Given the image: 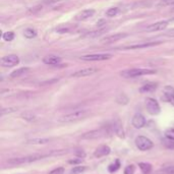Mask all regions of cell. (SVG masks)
<instances>
[{
	"label": "cell",
	"mask_w": 174,
	"mask_h": 174,
	"mask_svg": "<svg viewBox=\"0 0 174 174\" xmlns=\"http://www.w3.org/2000/svg\"><path fill=\"white\" fill-rule=\"evenodd\" d=\"M49 154L47 155H42V154H34V155L25 156V157H18V158H11L6 161L7 164L9 165H21V164H27V163L36 162L38 160H41L43 158L48 157Z\"/></svg>",
	"instance_id": "1"
},
{
	"label": "cell",
	"mask_w": 174,
	"mask_h": 174,
	"mask_svg": "<svg viewBox=\"0 0 174 174\" xmlns=\"http://www.w3.org/2000/svg\"><path fill=\"white\" fill-rule=\"evenodd\" d=\"M88 115H89V111H87V110H78V111H74V112L68 113V114H65L63 115V116L59 117V118H58V121L62 122V123L76 122L86 118Z\"/></svg>",
	"instance_id": "2"
},
{
	"label": "cell",
	"mask_w": 174,
	"mask_h": 174,
	"mask_svg": "<svg viewBox=\"0 0 174 174\" xmlns=\"http://www.w3.org/2000/svg\"><path fill=\"white\" fill-rule=\"evenodd\" d=\"M156 70L154 69H148V68H131L126 69V70L121 71V76L125 78H137L142 76H148V74H155Z\"/></svg>",
	"instance_id": "3"
},
{
	"label": "cell",
	"mask_w": 174,
	"mask_h": 174,
	"mask_svg": "<svg viewBox=\"0 0 174 174\" xmlns=\"http://www.w3.org/2000/svg\"><path fill=\"white\" fill-rule=\"evenodd\" d=\"M112 54H108V53H99V54H89L84 55L80 57V59L84 61H104L112 58Z\"/></svg>",
	"instance_id": "4"
},
{
	"label": "cell",
	"mask_w": 174,
	"mask_h": 174,
	"mask_svg": "<svg viewBox=\"0 0 174 174\" xmlns=\"http://www.w3.org/2000/svg\"><path fill=\"white\" fill-rule=\"evenodd\" d=\"M135 145H137V149L141 151H148L153 148V142L150 139L143 137V135H140L135 139Z\"/></svg>",
	"instance_id": "5"
},
{
	"label": "cell",
	"mask_w": 174,
	"mask_h": 174,
	"mask_svg": "<svg viewBox=\"0 0 174 174\" xmlns=\"http://www.w3.org/2000/svg\"><path fill=\"white\" fill-rule=\"evenodd\" d=\"M18 63H19V57H18L17 55L14 54L4 56L0 60V64L3 67H13L15 65H17Z\"/></svg>",
	"instance_id": "6"
},
{
	"label": "cell",
	"mask_w": 174,
	"mask_h": 174,
	"mask_svg": "<svg viewBox=\"0 0 174 174\" xmlns=\"http://www.w3.org/2000/svg\"><path fill=\"white\" fill-rule=\"evenodd\" d=\"M146 108L148 110V112L151 115H157L160 113L161 108L157 100L153 98H147L146 100Z\"/></svg>",
	"instance_id": "7"
},
{
	"label": "cell",
	"mask_w": 174,
	"mask_h": 174,
	"mask_svg": "<svg viewBox=\"0 0 174 174\" xmlns=\"http://www.w3.org/2000/svg\"><path fill=\"white\" fill-rule=\"evenodd\" d=\"M168 23L169 21H157L155 23H152V25H149L148 27L145 29L147 32H151V33H154V32H159V31H163L165 30L166 27H168Z\"/></svg>",
	"instance_id": "8"
},
{
	"label": "cell",
	"mask_w": 174,
	"mask_h": 174,
	"mask_svg": "<svg viewBox=\"0 0 174 174\" xmlns=\"http://www.w3.org/2000/svg\"><path fill=\"white\" fill-rule=\"evenodd\" d=\"M96 72H98V68H96V67H89V68H84L73 72L71 74V76L72 78H85V76H93Z\"/></svg>",
	"instance_id": "9"
},
{
	"label": "cell",
	"mask_w": 174,
	"mask_h": 174,
	"mask_svg": "<svg viewBox=\"0 0 174 174\" xmlns=\"http://www.w3.org/2000/svg\"><path fill=\"white\" fill-rule=\"evenodd\" d=\"M162 44V42L157 41V42H144V43H140V44H133V45H129V46H125L124 49L125 50H133V49H142V48H149V47H154V46L160 45Z\"/></svg>",
	"instance_id": "10"
},
{
	"label": "cell",
	"mask_w": 174,
	"mask_h": 174,
	"mask_svg": "<svg viewBox=\"0 0 174 174\" xmlns=\"http://www.w3.org/2000/svg\"><path fill=\"white\" fill-rule=\"evenodd\" d=\"M128 35L125 34V33H117V34H113L110 35V36L105 37L104 39H102V43L104 44H111L114 43L116 41H119V40L123 39V38H126Z\"/></svg>",
	"instance_id": "11"
},
{
	"label": "cell",
	"mask_w": 174,
	"mask_h": 174,
	"mask_svg": "<svg viewBox=\"0 0 174 174\" xmlns=\"http://www.w3.org/2000/svg\"><path fill=\"white\" fill-rule=\"evenodd\" d=\"M163 99L166 102H169L174 106V88L171 86H166L164 88V94H163Z\"/></svg>",
	"instance_id": "12"
},
{
	"label": "cell",
	"mask_w": 174,
	"mask_h": 174,
	"mask_svg": "<svg viewBox=\"0 0 174 174\" xmlns=\"http://www.w3.org/2000/svg\"><path fill=\"white\" fill-rule=\"evenodd\" d=\"M103 135H104L103 129H96V130H91L84 133L82 135V140H95V139L101 137Z\"/></svg>",
	"instance_id": "13"
},
{
	"label": "cell",
	"mask_w": 174,
	"mask_h": 174,
	"mask_svg": "<svg viewBox=\"0 0 174 174\" xmlns=\"http://www.w3.org/2000/svg\"><path fill=\"white\" fill-rule=\"evenodd\" d=\"M131 123L135 126V128H142L146 124V118L143 116L141 113H137L135 116L133 117V120H131Z\"/></svg>",
	"instance_id": "14"
},
{
	"label": "cell",
	"mask_w": 174,
	"mask_h": 174,
	"mask_svg": "<svg viewBox=\"0 0 174 174\" xmlns=\"http://www.w3.org/2000/svg\"><path fill=\"white\" fill-rule=\"evenodd\" d=\"M95 14V10L94 9H85V10H82V12L76 15V21H87L89 18H91L92 16H94Z\"/></svg>",
	"instance_id": "15"
},
{
	"label": "cell",
	"mask_w": 174,
	"mask_h": 174,
	"mask_svg": "<svg viewBox=\"0 0 174 174\" xmlns=\"http://www.w3.org/2000/svg\"><path fill=\"white\" fill-rule=\"evenodd\" d=\"M43 62L47 65H57L61 62V57L57 56V55H48L44 57Z\"/></svg>",
	"instance_id": "16"
},
{
	"label": "cell",
	"mask_w": 174,
	"mask_h": 174,
	"mask_svg": "<svg viewBox=\"0 0 174 174\" xmlns=\"http://www.w3.org/2000/svg\"><path fill=\"white\" fill-rule=\"evenodd\" d=\"M110 152H111V150H110V148L108 146H101L95 151L94 156L96 158H101V157L109 155Z\"/></svg>",
	"instance_id": "17"
},
{
	"label": "cell",
	"mask_w": 174,
	"mask_h": 174,
	"mask_svg": "<svg viewBox=\"0 0 174 174\" xmlns=\"http://www.w3.org/2000/svg\"><path fill=\"white\" fill-rule=\"evenodd\" d=\"M112 128H113V130H114L115 135H116L117 137L123 139L124 137V130H123V128H122L121 124L119 123V122H114Z\"/></svg>",
	"instance_id": "18"
},
{
	"label": "cell",
	"mask_w": 174,
	"mask_h": 174,
	"mask_svg": "<svg viewBox=\"0 0 174 174\" xmlns=\"http://www.w3.org/2000/svg\"><path fill=\"white\" fill-rule=\"evenodd\" d=\"M50 139H32L25 142L27 145H45L50 143Z\"/></svg>",
	"instance_id": "19"
},
{
	"label": "cell",
	"mask_w": 174,
	"mask_h": 174,
	"mask_svg": "<svg viewBox=\"0 0 174 174\" xmlns=\"http://www.w3.org/2000/svg\"><path fill=\"white\" fill-rule=\"evenodd\" d=\"M156 88H157V84H154V82H148V84L144 85L143 87H141L140 92L141 93H149V92H153Z\"/></svg>",
	"instance_id": "20"
},
{
	"label": "cell",
	"mask_w": 174,
	"mask_h": 174,
	"mask_svg": "<svg viewBox=\"0 0 174 174\" xmlns=\"http://www.w3.org/2000/svg\"><path fill=\"white\" fill-rule=\"evenodd\" d=\"M27 71H29V68H27V67H21V68H18V69H16V70L12 71L9 76H10L11 78H19V76H21L23 74L27 73Z\"/></svg>",
	"instance_id": "21"
},
{
	"label": "cell",
	"mask_w": 174,
	"mask_h": 174,
	"mask_svg": "<svg viewBox=\"0 0 174 174\" xmlns=\"http://www.w3.org/2000/svg\"><path fill=\"white\" fill-rule=\"evenodd\" d=\"M23 36L27 39H33V38H35L37 36V31L35 29H32V27H27L23 32Z\"/></svg>",
	"instance_id": "22"
},
{
	"label": "cell",
	"mask_w": 174,
	"mask_h": 174,
	"mask_svg": "<svg viewBox=\"0 0 174 174\" xmlns=\"http://www.w3.org/2000/svg\"><path fill=\"white\" fill-rule=\"evenodd\" d=\"M139 167H140V169L142 170V172L144 174H149L152 171V166L149 163H140Z\"/></svg>",
	"instance_id": "23"
},
{
	"label": "cell",
	"mask_w": 174,
	"mask_h": 174,
	"mask_svg": "<svg viewBox=\"0 0 174 174\" xmlns=\"http://www.w3.org/2000/svg\"><path fill=\"white\" fill-rule=\"evenodd\" d=\"M21 118L27 120V121H34V120H36V115L34 113L30 112V111H25V112L21 113Z\"/></svg>",
	"instance_id": "24"
},
{
	"label": "cell",
	"mask_w": 174,
	"mask_h": 174,
	"mask_svg": "<svg viewBox=\"0 0 174 174\" xmlns=\"http://www.w3.org/2000/svg\"><path fill=\"white\" fill-rule=\"evenodd\" d=\"M174 0H160L157 4V7H173Z\"/></svg>",
	"instance_id": "25"
},
{
	"label": "cell",
	"mask_w": 174,
	"mask_h": 174,
	"mask_svg": "<svg viewBox=\"0 0 174 174\" xmlns=\"http://www.w3.org/2000/svg\"><path fill=\"white\" fill-rule=\"evenodd\" d=\"M119 13V8L118 7H110L109 9H107L106 11V15L108 17H113V16H116Z\"/></svg>",
	"instance_id": "26"
},
{
	"label": "cell",
	"mask_w": 174,
	"mask_h": 174,
	"mask_svg": "<svg viewBox=\"0 0 174 174\" xmlns=\"http://www.w3.org/2000/svg\"><path fill=\"white\" fill-rule=\"evenodd\" d=\"M158 174H174V165L166 166L158 171Z\"/></svg>",
	"instance_id": "27"
},
{
	"label": "cell",
	"mask_w": 174,
	"mask_h": 174,
	"mask_svg": "<svg viewBox=\"0 0 174 174\" xmlns=\"http://www.w3.org/2000/svg\"><path fill=\"white\" fill-rule=\"evenodd\" d=\"M17 111V108L16 107H9V108H2L1 111H0V115L1 116H4L5 114H10V113H13Z\"/></svg>",
	"instance_id": "28"
},
{
	"label": "cell",
	"mask_w": 174,
	"mask_h": 174,
	"mask_svg": "<svg viewBox=\"0 0 174 174\" xmlns=\"http://www.w3.org/2000/svg\"><path fill=\"white\" fill-rule=\"evenodd\" d=\"M116 101L117 103L120 104V105H126V104L128 103V98L124 94H120L116 98Z\"/></svg>",
	"instance_id": "29"
},
{
	"label": "cell",
	"mask_w": 174,
	"mask_h": 174,
	"mask_svg": "<svg viewBox=\"0 0 174 174\" xmlns=\"http://www.w3.org/2000/svg\"><path fill=\"white\" fill-rule=\"evenodd\" d=\"M119 167H120V163H119L118 160H116L114 163H112V164H110L109 166H108V170H109V172L113 173V172L117 171V170L119 169Z\"/></svg>",
	"instance_id": "30"
},
{
	"label": "cell",
	"mask_w": 174,
	"mask_h": 174,
	"mask_svg": "<svg viewBox=\"0 0 174 174\" xmlns=\"http://www.w3.org/2000/svg\"><path fill=\"white\" fill-rule=\"evenodd\" d=\"M2 39L6 42H10L14 39V33L13 32H6L3 34Z\"/></svg>",
	"instance_id": "31"
},
{
	"label": "cell",
	"mask_w": 174,
	"mask_h": 174,
	"mask_svg": "<svg viewBox=\"0 0 174 174\" xmlns=\"http://www.w3.org/2000/svg\"><path fill=\"white\" fill-rule=\"evenodd\" d=\"M70 31V27L68 25H60L56 29V32L59 33V34H65V33H69Z\"/></svg>",
	"instance_id": "32"
},
{
	"label": "cell",
	"mask_w": 174,
	"mask_h": 174,
	"mask_svg": "<svg viewBox=\"0 0 174 174\" xmlns=\"http://www.w3.org/2000/svg\"><path fill=\"white\" fill-rule=\"evenodd\" d=\"M104 33V30H100L98 31V32H91L89 33V34H86L85 36H84V38H95V37H98L100 36V35H102Z\"/></svg>",
	"instance_id": "33"
},
{
	"label": "cell",
	"mask_w": 174,
	"mask_h": 174,
	"mask_svg": "<svg viewBox=\"0 0 174 174\" xmlns=\"http://www.w3.org/2000/svg\"><path fill=\"white\" fill-rule=\"evenodd\" d=\"M86 169H87L86 166H78V167H73V169H71L70 173L71 174H78V173L84 172Z\"/></svg>",
	"instance_id": "34"
},
{
	"label": "cell",
	"mask_w": 174,
	"mask_h": 174,
	"mask_svg": "<svg viewBox=\"0 0 174 174\" xmlns=\"http://www.w3.org/2000/svg\"><path fill=\"white\" fill-rule=\"evenodd\" d=\"M67 153V150H54L49 153V156H59V155H64Z\"/></svg>",
	"instance_id": "35"
},
{
	"label": "cell",
	"mask_w": 174,
	"mask_h": 174,
	"mask_svg": "<svg viewBox=\"0 0 174 174\" xmlns=\"http://www.w3.org/2000/svg\"><path fill=\"white\" fill-rule=\"evenodd\" d=\"M165 137L171 141H174V128H170L165 131Z\"/></svg>",
	"instance_id": "36"
},
{
	"label": "cell",
	"mask_w": 174,
	"mask_h": 174,
	"mask_svg": "<svg viewBox=\"0 0 174 174\" xmlns=\"http://www.w3.org/2000/svg\"><path fill=\"white\" fill-rule=\"evenodd\" d=\"M162 142L165 146L167 147V148H169V149H174V141H171V140H169V139L166 137V139L163 140Z\"/></svg>",
	"instance_id": "37"
},
{
	"label": "cell",
	"mask_w": 174,
	"mask_h": 174,
	"mask_svg": "<svg viewBox=\"0 0 174 174\" xmlns=\"http://www.w3.org/2000/svg\"><path fill=\"white\" fill-rule=\"evenodd\" d=\"M135 168L133 165H128L127 167L124 169V174H135Z\"/></svg>",
	"instance_id": "38"
},
{
	"label": "cell",
	"mask_w": 174,
	"mask_h": 174,
	"mask_svg": "<svg viewBox=\"0 0 174 174\" xmlns=\"http://www.w3.org/2000/svg\"><path fill=\"white\" fill-rule=\"evenodd\" d=\"M63 173H64L63 167H58L56 169L52 170L51 172H49V174H63Z\"/></svg>",
	"instance_id": "39"
},
{
	"label": "cell",
	"mask_w": 174,
	"mask_h": 174,
	"mask_svg": "<svg viewBox=\"0 0 174 174\" xmlns=\"http://www.w3.org/2000/svg\"><path fill=\"white\" fill-rule=\"evenodd\" d=\"M76 155L78 156V158H85L86 157V154L85 152L82 151V150H78V151H76Z\"/></svg>",
	"instance_id": "40"
},
{
	"label": "cell",
	"mask_w": 174,
	"mask_h": 174,
	"mask_svg": "<svg viewBox=\"0 0 174 174\" xmlns=\"http://www.w3.org/2000/svg\"><path fill=\"white\" fill-rule=\"evenodd\" d=\"M63 0H43V3L45 4H54V3H58Z\"/></svg>",
	"instance_id": "41"
},
{
	"label": "cell",
	"mask_w": 174,
	"mask_h": 174,
	"mask_svg": "<svg viewBox=\"0 0 174 174\" xmlns=\"http://www.w3.org/2000/svg\"><path fill=\"white\" fill-rule=\"evenodd\" d=\"M58 80V78H53V80H45V82H41L40 84V86H45V85H50V84H53V82H57Z\"/></svg>",
	"instance_id": "42"
},
{
	"label": "cell",
	"mask_w": 174,
	"mask_h": 174,
	"mask_svg": "<svg viewBox=\"0 0 174 174\" xmlns=\"http://www.w3.org/2000/svg\"><path fill=\"white\" fill-rule=\"evenodd\" d=\"M166 36H168V37H174V29H171L170 31H168L167 33H166Z\"/></svg>",
	"instance_id": "43"
},
{
	"label": "cell",
	"mask_w": 174,
	"mask_h": 174,
	"mask_svg": "<svg viewBox=\"0 0 174 174\" xmlns=\"http://www.w3.org/2000/svg\"><path fill=\"white\" fill-rule=\"evenodd\" d=\"M82 161V158H78V160H70L69 163H70V164H78V163H80Z\"/></svg>",
	"instance_id": "44"
},
{
	"label": "cell",
	"mask_w": 174,
	"mask_h": 174,
	"mask_svg": "<svg viewBox=\"0 0 174 174\" xmlns=\"http://www.w3.org/2000/svg\"><path fill=\"white\" fill-rule=\"evenodd\" d=\"M172 21V23H174V16H173V17L170 18V21Z\"/></svg>",
	"instance_id": "45"
},
{
	"label": "cell",
	"mask_w": 174,
	"mask_h": 174,
	"mask_svg": "<svg viewBox=\"0 0 174 174\" xmlns=\"http://www.w3.org/2000/svg\"><path fill=\"white\" fill-rule=\"evenodd\" d=\"M173 9H174V6H173Z\"/></svg>",
	"instance_id": "46"
}]
</instances>
